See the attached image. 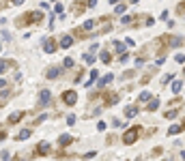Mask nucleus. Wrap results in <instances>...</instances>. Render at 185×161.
<instances>
[{
  "label": "nucleus",
  "mask_w": 185,
  "mask_h": 161,
  "mask_svg": "<svg viewBox=\"0 0 185 161\" xmlns=\"http://www.w3.org/2000/svg\"><path fill=\"white\" fill-rule=\"evenodd\" d=\"M172 75H174V73H168V75L164 78V84H170V82H172Z\"/></svg>",
  "instance_id": "f704fd0d"
},
{
  "label": "nucleus",
  "mask_w": 185,
  "mask_h": 161,
  "mask_svg": "<svg viewBox=\"0 0 185 161\" xmlns=\"http://www.w3.org/2000/svg\"><path fill=\"white\" fill-rule=\"evenodd\" d=\"M24 22H28V24H39V22H43V13H41V11H32V13H26V15L17 17V26H24Z\"/></svg>",
  "instance_id": "f257e3e1"
},
{
  "label": "nucleus",
  "mask_w": 185,
  "mask_h": 161,
  "mask_svg": "<svg viewBox=\"0 0 185 161\" xmlns=\"http://www.w3.org/2000/svg\"><path fill=\"white\" fill-rule=\"evenodd\" d=\"M134 19H136V15H125V17L121 19V24H125V26L131 24V26H134Z\"/></svg>",
  "instance_id": "4be33fe9"
},
{
  "label": "nucleus",
  "mask_w": 185,
  "mask_h": 161,
  "mask_svg": "<svg viewBox=\"0 0 185 161\" xmlns=\"http://www.w3.org/2000/svg\"><path fill=\"white\" fill-rule=\"evenodd\" d=\"M101 95H103L105 105H114V103H118V99H121V95H118V92H112V90H105V92H101Z\"/></svg>",
  "instance_id": "20e7f679"
},
{
  "label": "nucleus",
  "mask_w": 185,
  "mask_h": 161,
  "mask_svg": "<svg viewBox=\"0 0 185 161\" xmlns=\"http://www.w3.org/2000/svg\"><path fill=\"white\" fill-rule=\"evenodd\" d=\"M13 65H15L13 60H0V75H2V73H4L9 67H13Z\"/></svg>",
  "instance_id": "2eb2a0df"
},
{
  "label": "nucleus",
  "mask_w": 185,
  "mask_h": 161,
  "mask_svg": "<svg viewBox=\"0 0 185 161\" xmlns=\"http://www.w3.org/2000/svg\"><path fill=\"white\" fill-rule=\"evenodd\" d=\"M112 80H114V75H112V73H108L105 78H101V82H99V86H105V84H110Z\"/></svg>",
  "instance_id": "b1692460"
},
{
  "label": "nucleus",
  "mask_w": 185,
  "mask_h": 161,
  "mask_svg": "<svg viewBox=\"0 0 185 161\" xmlns=\"http://www.w3.org/2000/svg\"><path fill=\"white\" fill-rule=\"evenodd\" d=\"M67 125H75V116H73V114L67 116Z\"/></svg>",
  "instance_id": "c9c22d12"
},
{
  "label": "nucleus",
  "mask_w": 185,
  "mask_h": 161,
  "mask_svg": "<svg viewBox=\"0 0 185 161\" xmlns=\"http://www.w3.org/2000/svg\"><path fill=\"white\" fill-rule=\"evenodd\" d=\"M131 2H138V0H131Z\"/></svg>",
  "instance_id": "c03bdc74"
},
{
  "label": "nucleus",
  "mask_w": 185,
  "mask_h": 161,
  "mask_svg": "<svg viewBox=\"0 0 185 161\" xmlns=\"http://www.w3.org/2000/svg\"><path fill=\"white\" fill-rule=\"evenodd\" d=\"M183 45V37H170L168 39V47H179Z\"/></svg>",
  "instance_id": "f8f14e48"
},
{
  "label": "nucleus",
  "mask_w": 185,
  "mask_h": 161,
  "mask_svg": "<svg viewBox=\"0 0 185 161\" xmlns=\"http://www.w3.org/2000/svg\"><path fill=\"white\" fill-rule=\"evenodd\" d=\"M181 131H185V121L181 122V125H174V127H170V129H168V135H177V133H181Z\"/></svg>",
  "instance_id": "9d476101"
},
{
  "label": "nucleus",
  "mask_w": 185,
  "mask_h": 161,
  "mask_svg": "<svg viewBox=\"0 0 185 161\" xmlns=\"http://www.w3.org/2000/svg\"><path fill=\"white\" fill-rule=\"evenodd\" d=\"M4 138H6V133H4V131H0V140H4Z\"/></svg>",
  "instance_id": "ea45409f"
},
{
  "label": "nucleus",
  "mask_w": 185,
  "mask_h": 161,
  "mask_svg": "<svg viewBox=\"0 0 185 161\" xmlns=\"http://www.w3.org/2000/svg\"><path fill=\"white\" fill-rule=\"evenodd\" d=\"M140 135V127H131V129H127L125 133H123V144H134L136 140H138Z\"/></svg>",
  "instance_id": "f03ea898"
},
{
  "label": "nucleus",
  "mask_w": 185,
  "mask_h": 161,
  "mask_svg": "<svg viewBox=\"0 0 185 161\" xmlns=\"http://www.w3.org/2000/svg\"><path fill=\"white\" fill-rule=\"evenodd\" d=\"M24 116H26V112H15V114H11V116H9V121H6V122H9V125H17Z\"/></svg>",
  "instance_id": "6e6552de"
},
{
  "label": "nucleus",
  "mask_w": 185,
  "mask_h": 161,
  "mask_svg": "<svg viewBox=\"0 0 185 161\" xmlns=\"http://www.w3.org/2000/svg\"><path fill=\"white\" fill-rule=\"evenodd\" d=\"M114 52H118V54H125V47H123V43H114Z\"/></svg>",
  "instance_id": "bb28decb"
},
{
  "label": "nucleus",
  "mask_w": 185,
  "mask_h": 161,
  "mask_svg": "<svg viewBox=\"0 0 185 161\" xmlns=\"http://www.w3.org/2000/svg\"><path fill=\"white\" fill-rule=\"evenodd\" d=\"M157 108H159V99H151V103L146 105V110H148V112H155Z\"/></svg>",
  "instance_id": "6ab92c4d"
},
{
  "label": "nucleus",
  "mask_w": 185,
  "mask_h": 161,
  "mask_svg": "<svg viewBox=\"0 0 185 161\" xmlns=\"http://www.w3.org/2000/svg\"><path fill=\"white\" fill-rule=\"evenodd\" d=\"M177 13H181V15L185 13V2H181V4H179V9H177Z\"/></svg>",
  "instance_id": "e433bc0d"
},
{
  "label": "nucleus",
  "mask_w": 185,
  "mask_h": 161,
  "mask_svg": "<svg viewBox=\"0 0 185 161\" xmlns=\"http://www.w3.org/2000/svg\"><path fill=\"white\" fill-rule=\"evenodd\" d=\"M58 45H60V47H71V45H73V37H71V35H65L62 39L58 41Z\"/></svg>",
  "instance_id": "9b49d317"
},
{
  "label": "nucleus",
  "mask_w": 185,
  "mask_h": 161,
  "mask_svg": "<svg viewBox=\"0 0 185 161\" xmlns=\"http://www.w3.org/2000/svg\"><path fill=\"white\" fill-rule=\"evenodd\" d=\"M84 60H86L88 65H92V62H95V56H92V54H84Z\"/></svg>",
  "instance_id": "cd10ccee"
},
{
  "label": "nucleus",
  "mask_w": 185,
  "mask_h": 161,
  "mask_svg": "<svg viewBox=\"0 0 185 161\" xmlns=\"http://www.w3.org/2000/svg\"><path fill=\"white\" fill-rule=\"evenodd\" d=\"M110 2H112V4H118V2H121V0H110Z\"/></svg>",
  "instance_id": "79ce46f5"
},
{
  "label": "nucleus",
  "mask_w": 185,
  "mask_h": 161,
  "mask_svg": "<svg viewBox=\"0 0 185 161\" xmlns=\"http://www.w3.org/2000/svg\"><path fill=\"white\" fill-rule=\"evenodd\" d=\"M69 144H73V135H67V133H65V135L58 138V146H60V148H67Z\"/></svg>",
  "instance_id": "0eeeda50"
},
{
  "label": "nucleus",
  "mask_w": 185,
  "mask_h": 161,
  "mask_svg": "<svg viewBox=\"0 0 185 161\" xmlns=\"http://www.w3.org/2000/svg\"><path fill=\"white\" fill-rule=\"evenodd\" d=\"M84 4H86V9H92V6H95V4H97V0H86V2H84Z\"/></svg>",
  "instance_id": "72a5a7b5"
},
{
  "label": "nucleus",
  "mask_w": 185,
  "mask_h": 161,
  "mask_svg": "<svg viewBox=\"0 0 185 161\" xmlns=\"http://www.w3.org/2000/svg\"><path fill=\"white\" fill-rule=\"evenodd\" d=\"M30 135H32V131H30V129H22V131L17 133V140H28Z\"/></svg>",
  "instance_id": "f3484780"
},
{
  "label": "nucleus",
  "mask_w": 185,
  "mask_h": 161,
  "mask_svg": "<svg viewBox=\"0 0 185 161\" xmlns=\"http://www.w3.org/2000/svg\"><path fill=\"white\" fill-rule=\"evenodd\" d=\"M54 11H56V13H58V15H60V13H62V4H60V2H58V4H56V6H54Z\"/></svg>",
  "instance_id": "4c0bfd02"
},
{
  "label": "nucleus",
  "mask_w": 185,
  "mask_h": 161,
  "mask_svg": "<svg viewBox=\"0 0 185 161\" xmlns=\"http://www.w3.org/2000/svg\"><path fill=\"white\" fill-rule=\"evenodd\" d=\"M99 58H101V62H105V65H110V62H112V54H110V52H101V56H99Z\"/></svg>",
  "instance_id": "a211bd4d"
},
{
  "label": "nucleus",
  "mask_w": 185,
  "mask_h": 161,
  "mask_svg": "<svg viewBox=\"0 0 185 161\" xmlns=\"http://www.w3.org/2000/svg\"><path fill=\"white\" fill-rule=\"evenodd\" d=\"M56 49H58L56 39H52V37H49V39H43V52H45V54H54Z\"/></svg>",
  "instance_id": "39448f33"
},
{
  "label": "nucleus",
  "mask_w": 185,
  "mask_h": 161,
  "mask_svg": "<svg viewBox=\"0 0 185 161\" xmlns=\"http://www.w3.org/2000/svg\"><path fill=\"white\" fill-rule=\"evenodd\" d=\"M183 78H185V69H183Z\"/></svg>",
  "instance_id": "37998d69"
},
{
  "label": "nucleus",
  "mask_w": 185,
  "mask_h": 161,
  "mask_svg": "<svg viewBox=\"0 0 185 161\" xmlns=\"http://www.w3.org/2000/svg\"><path fill=\"white\" fill-rule=\"evenodd\" d=\"M41 103H49V99H52V95H49V90H41Z\"/></svg>",
  "instance_id": "aec40b11"
},
{
  "label": "nucleus",
  "mask_w": 185,
  "mask_h": 161,
  "mask_svg": "<svg viewBox=\"0 0 185 161\" xmlns=\"http://www.w3.org/2000/svg\"><path fill=\"white\" fill-rule=\"evenodd\" d=\"M0 49H2V47H0Z\"/></svg>",
  "instance_id": "a18cd8bd"
},
{
  "label": "nucleus",
  "mask_w": 185,
  "mask_h": 161,
  "mask_svg": "<svg viewBox=\"0 0 185 161\" xmlns=\"http://www.w3.org/2000/svg\"><path fill=\"white\" fill-rule=\"evenodd\" d=\"M95 26H97V22H95V19H86V22L82 24V30H84V32H91Z\"/></svg>",
  "instance_id": "ddd939ff"
},
{
  "label": "nucleus",
  "mask_w": 185,
  "mask_h": 161,
  "mask_svg": "<svg viewBox=\"0 0 185 161\" xmlns=\"http://www.w3.org/2000/svg\"><path fill=\"white\" fill-rule=\"evenodd\" d=\"M97 129H99V131H103V129H105V122L99 121V122H97Z\"/></svg>",
  "instance_id": "58836bf2"
},
{
  "label": "nucleus",
  "mask_w": 185,
  "mask_h": 161,
  "mask_svg": "<svg viewBox=\"0 0 185 161\" xmlns=\"http://www.w3.org/2000/svg\"><path fill=\"white\" fill-rule=\"evenodd\" d=\"M174 60H177L179 65H183V62H185V56H183V54H177V56H174Z\"/></svg>",
  "instance_id": "7c9ffc66"
},
{
  "label": "nucleus",
  "mask_w": 185,
  "mask_h": 161,
  "mask_svg": "<svg viewBox=\"0 0 185 161\" xmlns=\"http://www.w3.org/2000/svg\"><path fill=\"white\" fill-rule=\"evenodd\" d=\"M125 9H127L125 4H116V6H114V11H116V13H125Z\"/></svg>",
  "instance_id": "c85d7f7f"
},
{
  "label": "nucleus",
  "mask_w": 185,
  "mask_h": 161,
  "mask_svg": "<svg viewBox=\"0 0 185 161\" xmlns=\"http://www.w3.org/2000/svg\"><path fill=\"white\" fill-rule=\"evenodd\" d=\"M164 116H166L168 121H172V118H177V116H179V112H177V110H168V112H164Z\"/></svg>",
  "instance_id": "5701e85b"
},
{
  "label": "nucleus",
  "mask_w": 185,
  "mask_h": 161,
  "mask_svg": "<svg viewBox=\"0 0 185 161\" xmlns=\"http://www.w3.org/2000/svg\"><path fill=\"white\" fill-rule=\"evenodd\" d=\"M60 99H62L65 105H75V103H78V92H75V90H65Z\"/></svg>",
  "instance_id": "7ed1b4c3"
},
{
  "label": "nucleus",
  "mask_w": 185,
  "mask_h": 161,
  "mask_svg": "<svg viewBox=\"0 0 185 161\" xmlns=\"http://www.w3.org/2000/svg\"><path fill=\"white\" fill-rule=\"evenodd\" d=\"M39 157H43V155H49L52 153V146L47 144V142H39V146H37V150H35Z\"/></svg>",
  "instance_id": "423d86ee"
},
{
  "label": "nucleus",
  "mask_w": 185,
  "mask_h": 161,
  "mask_svg": "<svg viewBox=\"0 0 185 161\" xmlns=\"http://www.w3.org/2000/svg\"><path fill=\"white\" fill-rule=\"evenodd\" d=\"M9 95H11V90H6V88H4V90L0 92V105H4V103H6V99H9Z\"/></svg>",
  "instance_id": "412c9836"
},
{
  "label": "nucleus",
  "mask_w": 185,
  "mask_h": 161,
  "mask_svg": "<svg viewBox=\"0 0 185 161\" xmlns=\"http://www.w3.org/2000/svg\"><path fill=\"white\" fill-rule=\"evenodd\" d=\"M148 99H151V92H142L140 95V101H148Z\"/></svg>",
  "instance_id": "473e14b6"
},
{
  "label": "nucleus",
  "mask_w": 185,
  "mask_h": 161,
  "mask_svg": "<svg viewBox=\"0 0 185 161\" xmlns=\"http://www.w3.org/2000/svg\"><path fill=\"white\" fill-rule=\"evenodd\" d=\"M58 75H60V67H49L45 73V78H49V80H56Z\"/></svg>",
  "instance_id": "1a4fd4ad"
},
{
  "label": "nucleus",
  "mask_w": 185,
  "mask_h": 161,
  "mask_svg": "<svg viewBox=\"0 0 185 161\" xmlns=\"http://www.w3.org/2000/svg\"><path fill=\"white\" fill-rule=\"evenodd\" d=\"M181 88H183V82H174V84H172V92H181Z\"/></svg>",
  "instance_id": "a878e982"
},
{
  "label": "nucleus",
  "mask_w": 185,
  "mask_h": 161,
  "mask_svg": "<svg viewBox=\"0 0 185 161\" xmlns=\"http://www.w3.org/2000/svg\"><path fill=\"white\" fill-rule=\"evenodd\" d=\"M73 6H75V9H73V13H75V15H80V13H84V11H86V4H84V2H75Z\"/></svg>",
  "instance_id": "dca6fc26"
},
{
  "label": "nucleus",
  "mask_w": 185,
  "mask_h": 161,
  "mask_svg": "<svg viewBox=\"0 0 185 161\" xmlns=\"http://www.w3.org/2000/svg\"><path fill=\"white\" fill-rule=\"evenodd\" d=\"M11 2H13V4H22L24 0H11Z\"/></svg>",
  "instance_id": "a19ab883"
},
{
  "label": "nucleus",
  "mask_w": 185,
  "mask_h": 161,
  "mask_svg": "<svg viewBox=\"0 0 185 161\" xmlns=\"http://www.w3.org/2000/svg\"><path fill=\"white\" fill-rule=\"evenodd\" d=\"M62 65H65L67 69H69V67H73V58H65V62H62Z\"/></svg>",
  "instance_id": "2f4dec72"
},
{
  "label": "nucleus",
  "mask_w": 185,
  "mask_h": 161,
  "mask_svg": "<svg viewBox=\"0 0 185 161\" xmlns=\"http://www.w3.org/2000/svg\"><path fill=\"white\" fill-rule=\"evenodd\" d=\"M97 75H99V71H97V69H92V71H91V78H88V82H86V86H91L92 82L97 80Z\"/></svg>",
  "instance_id": "393cba45"
},
{
  "label": "nucleus",
  "mask_w": 185,
  "mask_h": 161,
  "mask_svg": "<svg viewBox=\"0 0 185 161\" xmlns=\"http://www.w3.org/2000/svg\"><path fill=\"white\" fill-rule=\"evenodd\" d=\"M0 157H2V161H9V159H11V155H9V150H2V153H0Z\"/></svg>",
  "instance_id": "c756f323"
},
{
  "label": "nucleus",
  "mask_w": 185,
  "mask_h": 161,
  "mask_svg": "<svg viewBox=\"0 0 185 161\" xmlns=\"http://www.w3.org/2000/svg\"><path fill=\"white\" fill-rule=\"evenodd\" d=\"M136 114H138V108H136V105H127V108H125V116H127V118H131V116H136Z\"/></svg>",
  "instance_id": "4468645a"
}]
</instances>
